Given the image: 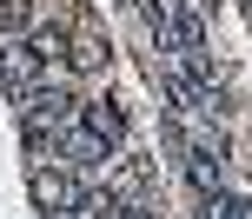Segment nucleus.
<instances>
[{"label":"nucleus","mask_w":252,"mask_h":219,"mask_svg":"<svg viewBox=\"0 0 252 219\" xmlns=\"http://www.w3.org/2000/svg\"><path fill=\"white\" fill-rule=\"evenodd\" d=\"M80 100H87V93H80V80H40L27 100H13V120L60 140L66 126H80Z\"/></svg>","instance_id":"f257e3e1"},{"label":"nucleus","mask_w":252,"mask_h":219,"mask_svg":"<svg viewBox=\"0 0 252 219\" xmlns=\"http://www.w3.org/2000/svg\"><path fill=\"white\" fill-rule=\"evenodd\" d=\"M87 186L93 180H80L73 166H27V199H33V213L40 219H60V213H80V199H87Z\"/></svg>","instance_id":"f03ea898"},{"label":"nucleus","mask_w":252,"mask_h":219,"mask_svg":"<svg viewBox=\"0 0 252 219\" xmlns=\"http://www.w3.org/2000/svg\"><path fill=\"white\" fill-rule=\"evenodd\" d=\"M66 66H73V80H93V73L113 66V40H106V27L93 13H73L66 20Z\"/></svg>","instance_id":"7ed1b4c3"},{"label":"nucleus","mask_w":252,"mask_h":219,"mask_svg":"<svg viewBox=\"0 0 252 219\" xmlns=\"http://www.w3.org/2000/svg\"><path fill=\"white\" fill-rule=\"evenodd\" d=\"M80 126H87L93 140H106L113 153H126V140H133V113H126L113 93H87V100H80Z\"/></svg>","instance_id":"20e7f679"},{"label":"nucleus","mask_w":252,"mask_h":219,"mask_svg":"<svg viewBox=\"0 0 252 219\" xmlns=\"http://www.w3.org/2000/svg\"><path fill=\"white\" fill-rule=\"evenodd\" d=\"M40 80H47V66L33 60V47L27 40H0V93L7 100H27Z\"/></svg>","instance_id":"39448f33"},{"label":"nucleus","mask_w":252,"mask_h":219,"mask_svg":"<svg viewBox=\"0 0 252 219\" xmlns=\"http://www.w3.org/2000/svg\"><path fill=\"white\" fill-rule=\"evenodd\" d=\"M60 166H73L80 180H100V173L113 166V146L93 140L87 126H66V133H60Z\"/></svg>","instance_id":"423d86ee"},{"label":"nucleus","mask_w":252,"mask_h":219,"mask_svg":"<svg viewBox=\"0 0 252 219\" xmlns=\"http://www.w3.org/2000/svg\"><path fill=\"white\" fill-rule=\"evenodd\" d=\"M186 180H192V193L199 199H213V193H226V140H206V146H186Z\"/></svg>","instance_id":"0eeeda50"},{"label":"nucleus","mask_w":252,"mask_h":219,"mask_svg":"<svg viewBox=\"0 0 252 219\" xmlns=\"http://www.w3.org/2000/svg\"><path fill=\"white\" fill-rule=\"evenodd\" d=\"M40 27V0H0V40H27Z\"/></svg>","instance_id":"6e6552de"},{"label":"nucleus","mask_w":252,"mask_h":219,"mask_svg":"<svg viewBox=\"0 0 252 219\" xmlns=\"http://www.w3.org/2000/svg\"><path fill=\"white\" fill-rule=\"evenodd\" d=\"M199 219H252V193H213V199H199Z\"/></svg>","instance_id":"1a4fd4ad"},{"label":"nucleus","mask_w":252,"mask_h":219,"mask_svg":"<svg viewBox=\"0 0 252 219\" xmlns=\"http://www.w3.org/2000/svg\"><path fill=\"white\" fill-rule=\"evenodd\" d=\"M126 219H159V199H146V206H120Z\"/></svg>","instance_id":"9d476101"},{"label":"nucleus","mask_w":252,"mask_h":219,"mask_svg":"<svg viewBox=\"0 0 252 219\" xmlns=\"http://www.w3.org/2000/svg\"><path fill=\"white\" fill-rule=\"evenodd\" d=\"M60 219H87V213H60Z\"/></svg>","instance_id":"9b49d317"}]
</instances>
